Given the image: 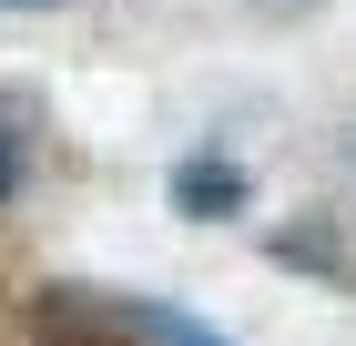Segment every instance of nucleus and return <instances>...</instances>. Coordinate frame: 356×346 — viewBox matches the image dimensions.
I'll return each instance as SVG.
<instances>
[{"label":"nucleus","mask_w":356,"mask_h":346,"mask_svg":"<svg viewBox=\"0 0 356 346\" xmlns=\"http://www.w3.org/2000/svg\"><path fill=\"white\" fill-rule=\"evenodd\" d=\"M173 204H184V214L245 204V163H184V173H173Z\"/></svg>","instance_id":"obj_1"},{"label":"nucleus","mask_w":356,"mask_h":346,"mask_svg":"<svg viewBox=\"0 0 356 346\" xmlns=\"http://www.w3.org/2000/svg\"><path fill=\"white\" fill-rule=\"evenodd\" d=\"M10 194H21V133L0 123V204H10Z\"/></svg>","instance_id":"obj_2"},{"label":"nucleus","mask_w":356,"mask_h":346,"mask_svg":"<svg viewBox=\"0 0 356 346\" xmlns=\"http://www.w3.org/2000/svg\"><path fill=\"white\" fill-rule=\"evenodd\" d=\"M0 10H41V0H0Z\"/></svg>","instance_id":"obj_3"}]
</instances>
